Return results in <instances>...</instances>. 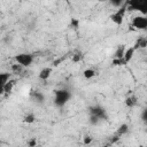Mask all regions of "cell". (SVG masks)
<instances>
[{"mask_svg":"<svg viewBox=\"0 0 147 147\" xmlns=\"http://www.w3.org/2000/svg\"><path fill=\"white\" fill-rule=\"evenodd\" d=\"M127 62L125 61V59L124 57H115L114 60H113V64L114 65H124V64H126Z\"/></svg>","mask_w":147,"mask_h":147,"instance_id":"obj_14","label":"cell"},{"mask_svg":"<svg viewBox=\"0 0 147 147\" xmlns=\"http://www.w3.org/2000/svg\"><path fill=\"white\" fill-rule=\"evenodd\" d=\"M10 40H11V38H9V36H6V37L3 38V42H6V44H9Z\"/></svg>","mask_w":147,"mask_h":147,"instance_id":"obj_27","label":"cell"},{"mask_svg":"<svg viewBox=\"0 0 147 147\" xmlns=\"http://www.w3.org/2000/svg\"><path fill=\"white\" fill-rule=\"evenodd\" d=\"M51 74H52V68L46 67V68L41 69V71L39 72V78H40L41 80H47V79L49 78Z\"/></svg>","mask_w":147,"mask_h":147,"instance_id":"obj_9","label":"cell"},{"mask_svg":"<svg viewBox=\"0 0 147 147\" xmlns=\"http://www.w3.org/2000/svg\"><path fill=\"white\" fill-rule=\"evenodd\" d=\"M109 3L113 6V7H116V8H119L123 6V3L125 2V0H108Z\"/></svg>","mask_w":147,"mask_h":147,"instance_id":"obj_16","label":"cell"},{"mask_svg":"<svg viewBox=\"0 0 147 147\" xmlns=\"http://www.w3.org/2000/svg\"><path fill=\"white\" fill-rule=\"evenodd\" d=\"M145 62H146V63H147V60H145Z\"/></svg>","mask_w":147,"mask_h":147,"instance_id":"obj_29","label":"cell"},{"mask_svg":"<svg viewBox=\"0 0 147 147\" xmlns=\"http://www.w3.org/2000/svg\"><path fill=\"white\" fill-rule=\"evenodd\" d=\"M136 102H137V98H136V96H129V98L125 100V105H126L127 107H133V106L136 105Z\"/></svg>","mask_w":147,"mask_h":147,"instance_id":"obj_17","label":"cell"},{"mask_svg":"<svg viewBox=\"0 0 147 147\" xmlns=\"http://www.w3.org/2000/svg\"><path fill=\"white\" fill-rule=\"evenodd\" d=\"M71 99V92L65 88L54 91V105L59 108L67 105V102Z\"/></svg>","mask_w":147,"mask_h":147,"instance_id":"obj_1","label":"cell"},{"mask_svg":"<svg viewBox=\"0 0 147 147\" xmlns=\"http://www.w3.org/2000/svg\"><path fill=\"white\" fill-rule=\"evenodd\" d=\"M22 68H23V65H21V64H18V63L11 65V70H13V71H16V72L22 71Z\"/></svg>","mask_w":147,"mask_h":147,"instance_id":"obj_20","label":"cell"},{"mask_svg":"<svg viewBox=\"0 0 147 147\" xmlns=\"http://www.w3.org/2000/svg\"><path fill=\"white\" fill-rule=\"evenodd\" d=\"M145 40H146V44H147V37H146V38H145Z\"/></svg>","mask_w":147,"mask_h":147,"instance_id":"obj_28","label":"cell"},{"mask_svg":"<svg viewBox=\"0 0 147 147\" xmlns=\"http://www.w3.org/2000/svg\"><path fill=\"white\" fill-rule=\"evenodd\" d=\"M30 96H31V100L33 102L38 103V105H41L45 101V95L40 91H32L31 94H30Z\"/></svg>","mask_w":147,"mask_h":147,"instance_id":"obj_7","label":"cell"},{"mask_svg":"<svg viewBox=\"0 0 147 147\" xmlns=\"http://www.w3.org/2000/svg\"><path fill=\"white\" fill-rule=\"evenodd\" d=\"M79 60H80V55H79V54L74 55V57H72V61H74V62H78Z\"/></svg>","mask_w":147,"mask_h":147,"instance_id":"obj_26","label":"cell"},{"mask_svg":"<svg viewBox=\"0 0 147 147\" xmlns=\"http://www.w3.org/2000/svg\"><path fill=\"white\" fill-rule=\"evenodd\" d=\"M28 145H29V146H31V147H33V146H36V145H37V140H36V139H31V140H29V141H28Z\"/></svg>","mask_w":147,"mask_h":147,"instance_id":"obj_23","label":"cell"},{"mask_svg":"<svg viewBox=\"0 0 147 147\" xmlns=\"http://www.w3.org/2000/svg\"><path fill=\"white\" fill-rule=\"evenodd\" d=\"M146 132H147V129H146Z\"/></svg>","mask_w":147,"mask_h":147,"instance_id":"obj_30","label":"cell"},{"mask_svg":"<svg viewBox=\"0 0 147 147\" xmlns=\"http://www.w3.org/2000/svg\"><path fill=\"white\" fill-rule=\"evenodd\" d=\"M71 26H74L75 29H77L79 26V21L77 18H71Z\"/></svg>","mask_w":147,"mask_h":147,"instance_id":"obj_22","label":"cell"},{"mask_svg":"<svg viewBox=\"0 0 147 147\" xmlns=\"http://www.w3.org/2000/svg\"><path fill=\"white\" fill-rule=\"evenodd\" d=\"M130 10H136L142 15H147V0H127Z\"/></svg>","mask_w":147,"mask_h":147,"instance_id":"obj_2","label":"cell"},{"mask_svg":"<svg viewBox=\"0 0 147 147\" xmlns=\"http://www.w3.org/2000/svg\"><path fill=\"white\" fill-rule=\"evenodd\" d=\"M99 122H100V119H99L96 116H94V115H88V123H90L91 125H98Z\"/></svg>","mask_w":147,"mask_h":147,"instance_id":"obj_18","label":"cell"},{"mask_svg":"<svg viewBox=\"0 0 147 147\" xmlns=\"http://www.w3.org/2000/svg\"><path fill=\"white\" fill-rule=\"evenodd\" d=\"M34 119H36V116H34L33 114H28V115L24 117L23 121H24V123H29V124H30V123H33Z\"/></svg>","mask_w":147,"mask_h":147,"instance_id":"obj_19","label":"cell"},{"mask_svg":"<svg viewBox=\"0 0 147 147\" xmlns=\"http://www.w3.org/2000/svg\"><path fill=\"white\" fill-rule=\"evenodd\" d=\"M125 46L124 45H121L117 49H116V52H115V57H124V53H125Z\"/></svg>","mask_w":147,"mask_h":147,"instance_id":"obj_13","label":"cell"},{"mask_svg":"<svg viewBox=\"0 0 147 147\" xmlns=\"http://www.w3.org/2000/svg\"><path fill=\"white\" fill-rule=\"evenodd\" d=\"M94 75H95V71H94L93 69H86V70H84V72H83V76H84L86 79H90V78L94 77Z\"/></svg>","mask_w":147,"mask_h":147,"instance_id":"obj_15","label":"cell"},{"mask_svg":"<svg viewBox=\"0 0 147 147\" xmlns=\"http://www.w3.org/2000/svg\"><path fill=\"white\" fill-rule=\"evenodd\" d=\"M129 132V125L126 123H123L122 125H119V127L117 129V136H123V134H126Z\"/></svg>","mask_w":147,"mask_h":147,"instance_id":"obj_11","label":"cell"},{"mask_svg":"<svg viewBox=\"0 0 147 147\" xmlns=\"http://www.w3.org/2000/svg\"><path fill=\"white\" fill-rule=\"evenodd\" d=\"M141 119H142L144 123L147 124V107L141 111Z\"/></svg>","mask_w":147,"mask_h":147,"instance_id":"obj_21","label":"cell"},{"mask_svg":"<svg viewBox=\"0 0 147 147\" xmlns=\"http://www.w3.org/2000/svg\"><path fill=\"white\" fill-rule=\"evenodd\" d=\"M134 52H136V48H134V47H129V48H126V49H125L124 59H125V61H126V62H129V61H131V60H132Z\"/></svg>","mask_w":147,"mask_h":147,"instance_id":"obj_10","label":"cell"},{"mask_svg":"<svg viewBox=\"0 0 147 147\" xmlns=\"http://www.w3.org/2000/svg\"><path fill=\"white\" fill-rule=\"evenodd\" d=\"M63 60H64V57H61V59H57V60H55V61L53 62V64H54V65L56 67V65H59V64H60V63H61V62H62Z\"/></svg>","mask_w":147,"mask_h":147,"instance_id":"obj_25","label":"cell"},{"mask_svg":"<svg viewBox=\"0 0 147 147\" xmlns=\"http://www.w3.org/2000/svg\"><path fill=\"white\" fill-rule=\"evenodd\" d=\"M14 85H15V80H9V82H7L5 85L1 86V91H2V93L10 94V92L13 91Z\"/></svg>","mask_w":147,"mask_h":147,"instance_id":"obj_8","label":"cell"},{"mask_svg":"<svg viewBox=\"0 0 147 147\" xmlns=\"http://www.w3.org/2000/svg\"><path fill=\"white\" fill-rule=\"evenodd\" d=\"M10 80V74L9 72H1L0 74V85H5L7 82Z\"/></svg>","mask_w":147,"mask_h":147,"instance_id":"obj_12","label":"cell"},{"mask_svg":"<svg viewBox=\"0 0 147 147\" xmlns=\"http://www.w3.org/2000/svg\"><path fill=\"white\" fill-rule=\"evenodd\" d=\"M92 142V138L91 137H85L84 138V144L85 145H88V144H91Z\"/></svg>","mask_w":147,"mask_h":147,"instance_id":"obj_24","label":"cell"},{"mask_svg":"<svg viewBox=\"0 0 147 147\" xmlns=\"http://www.w3.org/2000/svg\"><path fill=\"white\" fill-rule=\"evenodd\" d=\"M88 114L96 116L100 121H106V119L108 118L107 110H106L102 106H99V105H94V106L88 107Z\"/></svg>","mask_w":147,"mask_h":147,"instance_id":"obj_3","label":"cell"},{"mask_svg":"<svg viewBox=\"0 0 147 147\" xmlns=\"http://www.w3.org/2000/svg\"><path fill=\"white\" fill-rule=\"evenodd\" d=\"M125 11H126V7H119V9L117 11H115L111 16H110V20L117 24V25H121L123 23V20H124V15H125Z\"/></svg>","mask_w":147,"mask_h":147,"instance_id":"obj_6","label":"cell"},{"mask_svg":"<svg viewBox=\"0 0 147 147\" xmlns=\"http://www.w3.org/2000/svg\"><path fill=\"white\" fill-rule=\"evenodd\" d=\"M132 25L137 30H146L147 29V15H141V16L133 17Z\"/></svg>","mask_w":147,"mask_h":147,"instance_id":"obj_5","label":"cell"},{"mask_svg":"<svg viewBox=\"0 0 147 147\" xmlns=\"http://www.w3.org/2000/svg\"><path fill=\"white\" fill-rule=\"evenodd\" d=\"M15 61L23 67H29L33 62V55L30 53H20L15 56Z\"/></svg>","mask_w":147,"mask_h":147,"instance_id":"obj_4","label":"cell"}]
</instances>
